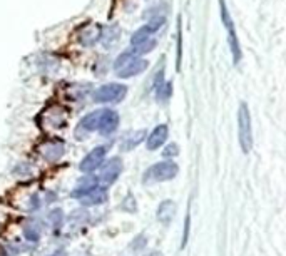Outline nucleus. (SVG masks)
Returning <instances> with one entry per match:
<instances>
[{
	"label": "nucleus",
	"instance_id": "obj_1",
	"mask_svg": "<svg viewBox=\"0 0 286 256\" xmlns=\"http://www.w3.org/2000/svg\"><path fill=\"white\" fill-rule=\"evenodd\" d=\"M148 65H149V62L140 57V55H135L132 52H124L115 59L114 70L119 77L129 79L140 72H144V70L148 69Z\"/></svg>",
	"mask_w": 286,
	"mask_h": 256
},
{
	"label": "nucleus",
	"instance_id": "obj_2",
	"mask_svg": "<svg viewBox=\"0 0 286 256\" xmlns=\"http://www.w3.org/2000/svg\"><path fill=\"white\" fill-rule=\"evenodd\" d=\"M179 173V168L174 161H161V163H156L154 166L144 173V183L151 184V183H163V181H169L176 178Z\"/></svg>",
	"mask_w": 286,
	"mask_h": 256
},
{
	"label": "nucleus",
	"instance_id": "obj_3",
	"mask_svg": "<svg viewBox=\"0 0 286 256\" xmlns=\"http://www.w3.org/2000/svg\"><path fill=\"white\" fill-rule=\"evenodd\" d=\"M238 131H239V144L243 153L248 154L253 148V129H251V115L249 109L244 102L239 104L238 110Z\"/></svg>",
	"mask_w": 286,
	"mask_h": 256
},
{
	"label": "nucleus",
	"instance_id": "obj_4",
	"mask_svg": "<svg viewBox=\"0 0 286 256\" xmlns=\"http://www.w3.org/2000/svg\"><path fill=\"white\" fill-rule=\"evenodd\" d=\"M219 7H221V20H223L224 27L228 30V40H229L231 54H233V60H234V64H238L241 57H243V52H241V45H239L238 35H236V30H234V22L228 12V7H226L224 0H219Z\"/></svg>",
	"mask_w": 286,
	"mask_h": 256
},
{
	"label": "nucleus",
	"instance_id": "obj_5",
	"mask_svg": "<svg viewBox=\"0 0 286 256\" xmlns=\"http://www.w3.org/2000/svg\"><path fill=\"white\" fill-rule=\"evenodd\" d=\"M125 94H127V87L122 84H105L94 92V100L95 102H102V104H115L120 102Z\"/></svg>",
	"mask_w": 286,
	"mask_h": 256
},
{
	"label": "nucleus",
	"instance_id": "obj_6",
	"mask_svg": "<svg viewBox=\"0 0 286 256\" xmlns=\"http://www.w3.org/2000/svg\"><path fill=\"white\" fill-rule=\"evenodd\" d=\"M120 173H122V161H120L119 158L109 159L107 163L104 164V168H102V171L99 173V176H95L97 186L107 189L110 184L115 183V179L119 178Z\"/></svg>",
	"mask_w": 286,
	"mask_h": 256
},
{
	"label": "nucleus",
	"instance_id": "obj_7",
	"mask_svg": "<svg viewBox=\"0 0 286 256\" xmlns=\"http://www.w3.org/2000/svg\"><path fill=\"white\" fill-rule=\"evenodd\" d=\"M105 153H107V148H105V146H97V148H94L82 161H80V164H79L80 171L85 173V174L95 171L100 164L104 163Z\"/></svg>",
	"mask_w": 286,
	"mask_h": 256
},
{
	"label": "nucleus",
	"instance_id": "obj_8",
	"mask_svg": "<svg viewBox=\"0 0 286 256\" xmlns=\"http://www.w3.org/2000/svg\"><path fill=\"white\" fill-rule=\"evenodd\" d=\"M119 125V115L115 110L110 109H102L100 110V117H99V124H97V131L102 136H109L112 134Z\"/></svg>",
	"mask_w": 286,
	"mask_h": 256
},
{
	"label": "nucleus",
	"instance_id": "obj_9",
	"mask_svg": "<svg viewBox=\"0 0 286 256\" xmlns=\"http://www.w3.org/2000/svg\"><path fill=\"white\" fill-rule=\"evenodd\" d=\"M80 204L84 206H95V204H100L107 199V189L105 188H100V186H95V188L85 191L84 194H80L79 198Z\"/></svg>",
	"mask_w": 286,
	"mask_h": 256
},
{
	"label": "nucleus",
	"instance_id": "obj_10",
	"mask_svg": "<svg viewBox=\"0 0 286 256\" xmlns=\"http://www.w3.org/2000/svg\"><path fill=\"white\" fill-rule=\"evenodd\" d=\"M102 110V109H100ZM100 110H94V112L87 114L85 117L80 119V122L77 125V131H75V136L79 139H82L85 134L90 133V131H97V124H99V117H100Z\"/></svg>",
	"mask_w": 286,
	"mask_h": 256
},
{
	"label": "nucleus",
	"instance_id": "obj_11",
	"mask_svg": "<svg viewBox=\"0 0 286 256\" xmlns=\"http://www.w3.org/2000/svg\"><path fill=\"white\" fill-rule=\"evenodd\" d=\"M168 134H169V129L166 124H161L158 125L153 133L149 134L148 138V149L149 151H154V149H159L161 146L166 143V139H168Z\"/></svg>",
	"mask_w": 286,
	"mask_h": 256
},
{
	"label": "nucleus",
	"instance_id": "obj_12",
	"mask_svg": "<svg viewBox=\"0 0 286 256\" xmlns=\"http://www.w3.org/2000/svg\"><path fill=\"white\" fill-rule=\"evenodd\" d=\"M174 213H176V203L171 199H166L158 208V219L163 224H169L171 219L174 218Z\"/></svg>",
	"mask_w": 286,
	"mask_h": 256
},
{
	"label": "nucleus",
	"instance_id": "obj_13",
	"mask_svg": "<svg viewBox=\"0 0 286 256\" xmlns=\"http://www.w3.org/2000/svg\"><path fill=\"white\" fill-rule=\"evenodd\" d=\"M40 153L47 161H57L64 154V144L62 143H47L42 146Z\"/></svg>",
	"mask_w": 286,
	"mask_h": 256
},
{
	"label": "nucleus",
	"instance_id": "obj_14",
	"mask_svg": "<svg viewBox=\"0 0 286 256\" xmlns=\"http://www.w3.org/2000/svg\"><path fill=\"white\" fill-rule=\"evenodd\" d=\"M119 35H120V30L117 25H114V27H107L105 30H100V40H102V44L105 47H110V45H114L115 42L119 40Z\"/></svg>",
	"mask_w": 286,
	"mask_h": 256
},
{
	"label": "nucleus",
	"instance_id": "obj_15",
	"mask_svg": "<svg viewBox=\"0 0 286 256\" xmlns=\"http://www.w3.org/2000/svg\"><path fill=\"white\" fill-rule=\"evenodd\" d=\"M146 133L144 131H135V133H130L125 136V139L122 141V151H130L134 149L135 146H139L140 141L144 139Z\"/></svg>",
	"mask_w": 286,
	"mask_h": 256
},
{
	"label": "nucleus",
	"instance_id": "obj_16",
	"mask_svg": "<svg viewBox=\"0 0 286 256\" xmlns=\"http://www.w3.org/2000/svg\"><path fill=\"white\" fill-rule=\"evenodd\" d=\"M100 39V27L94 25L90 29H85L82 34H80V42L84 45H92Z\"/></svg>",
	"mask_w": 286,
	"mask_h": 256
},
{
	"label": "nucleus",
	"instance_id": "obj_17",
	"mask_svg": "<svg viewBox=\"0 0 286 256\" xmlns=\"http://www.w3.org/2000/svg\"><path fill=\"white\" fill-rule=\"evenodd\" d=\"M156 47V40L153 37H149V39H146L142 40V42H139V44H134L132 45V54L135 55H142V54H148L151 52Z\"/></svg>",
	"mask_w": 286,
	"mask_h": 256
},
{
	"label": "nucleus",
	"instance_id": "obj_18",
	"mask_svg": "<svg viewBox=\"0 0 286 256\" xmlns=\"http://www.w3.org/2000/svg\"><path fill=\"white\" fill-rule=\"evenodd\" d=\"M156 85H158V99L168 100L171 95V82H159Z\"/></svg>",
	"mask_w": 286,
	"mask_h": 256
},
{
	"label": "nucleus",
	"instance_id": "obj_19",
	"mask_svg": "<svg viewBox=\"0 0 286 256\" xmlns=\"http://www.w3.org/2000/svg\"><path fill=\"white\" fill-rule=\"evenodd\" d=\"M39 236H40V229L37 224L25 226V238L29 241H39Z\"/></svg>",
	"mask_w": 286,
	"mask_h": 256
},
{
	"label": "nucleus",
	"instance_id": "obj_20",
	"mask_svg": "<svg viewBox=\"0 0 286 256\" xmlns=\"http://www.w3.org/2000/svg\"><path fill=\"white\" fill-rule=\"evenodd\" d=\"M179 153V149H178V146L176 144H169V146H166V149H164V158H174L176 154Z\"/></svg>",
	"mask_w": 286,
	"mask_h": 256
},
{
	"label": "nucleus",
	"instance_id": "obj_21",
	"mask_svg": "<svg viewBox=\"0 0 286 256\" xmlns=\"http://www.w3.org/2000/svg\"><path fill=\"white\" fill-rule=\"evenodd\" d=\"M122 208H125V211H130V213H134V211H135V201H134V198L130 194L125 198Z\"/></svg>",
	"mask_w": 286,
	"mask_h": 256
},
{
	"label": "nucleus",
	"instance_id": "obj_22",
	"mask_svg": "<svg viewBox=\"0 0 286 256\" xmlns=\"http://www.w3.org/2000/svg\"><path fill=\"white\" fill-rule=\"evenodd\" d=\"M144 244H146V239H144V236H139V238H135V241L132 243V248H134V249H137V248H142Z\"/></svg>",
	"mask_w": 286,
	"mask_h": 256
},
{
	"label": "nucleus",
	"instance_id": "obj_23",
	"mask_svg": "<svg viewBox=\"0 0 286 256\" xmlns=\"http://www.w3.org/2000/svg\"><path fill=\"white\" fill-rule=\"evenodd\" d=\"M146 256H161V253H159V251H153V253H148Z\"/></svg>",
	"mask_w": 286,
	"mask_h": 256
},
{
	"label": "nucleus",
	"instance_id": "obj_24",
	"mask_svg": "<svg viewBox=\"0 0 286 256\" xmlns=\"http://www.w3.org/2000/svg\"><path fill=\"white\" fill-rule=\"evenodd\" d=\"M50 256H55V254H50Z\"/></svg>",
	"mask_w": 286,
	"mask_h": 256
}]
</instances>
